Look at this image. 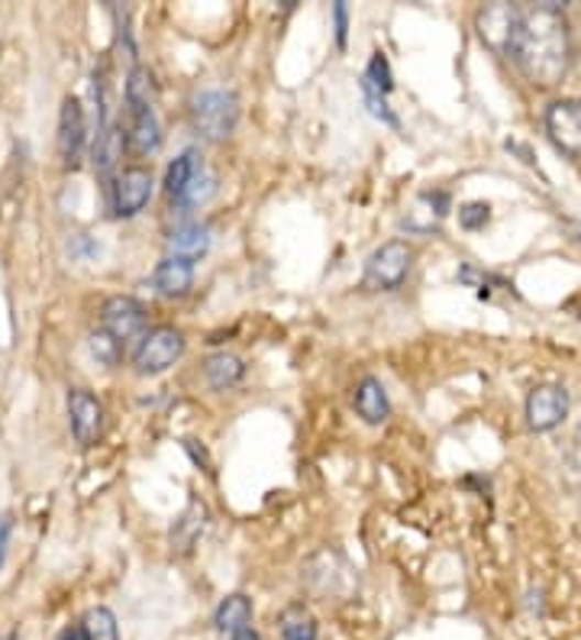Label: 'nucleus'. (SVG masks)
<instances>
[{
  "label": "nucleus",
  "mask_w": 581,
  "mask_h": 640,
  "mask_svg": "<svg viewBox=\"0 0 581 640\" xmlns=\"http://www.w3.org/2000/svg\"><path fill=\"white\" fill-rule=\"evenodd\" d=\"M10 534H13V518L3 514L0 518V570H3V560H7V543H10Z\"/></svg>",
  "instance_id": "nucleus-30"
},
{
  "label": "nucleus",
  "mask_w": 581,
  "mask_h": 640,
  "mask_svg": "<svg viewBox=\"0 0 581 640\" xmlns=\"http://www.w3.org/2000/svg\"><path fill=\"white\" fill-rule=\"evenodd\" d=\"M546 133L556 149L581 159V98L552 100L546 107Z\"/></svg>",
  "instance_id": "nucleus-6"
},
{
  "label": "nucleus",
  "mask_w": 581,
  "mask_h": 640,
  "mask_svg": "<svg viewBox=\"0 0 581 640\" xmlns=\"http://www.w3.org/2000/svg\"><path fill=\"white\" fill-rule=\"evenodd\" d=\"M362 88H365V98L387 100L391 88H394V78H391V65H387L385 52H375L369 68H365V78H362Z\"/></svg>",
  "instance_id": "nucleus-23"
},
{
  "label": "nucleus",
  "mask_w": 581,
  "mask_h": 640,
  "mask_svg": "<svg viewBox=\"0 0 581 640\" xmlns=\"http://www.w3.org/2000/svg\"><path fill=\"white\" fill-rule=\"evenodd\" d=\"M91 352H95L100 362H117V356H120V340L110 337L107 330H97L95 337H91Z\"/></svg>",
  "instance_id": "nucleus-28"
},
{
  "label": "nucleus",
  "mask_w": 581,
  "mask_h": 640,
  "mask_svg": "<svg viewBox=\"0 0 581 640\" xmlns=\"http://www.w3.org/2000/svg\"><path fill=\"white\" fill-rule=\"evenodd\" d=\"M230 640H262V638H259V634H255L252 628H245V631H240V634H233Z\"/></svg>",
  "instance_id": "nucleus-32"
},
{
  "label": "nucleus",
  "mask_w": 581,
  "mask_h": 640,
  "mask_svg": "<svg viewBox=\"0 0 581 640\" xmlns=\"http://www.w3.org/2000/svg\"><path fill=\"white\" fill-rule=\"evenodd\" d=\"M487 220H491V207L484 200H472V204H462L459 207V224L465 230H482Z\"/></svg>",
  "instance_id": "nucleus-27"
},
{
  "label": "nucleus",
  "mask_w": 581,
  "mask_h": 640,
  "mask_svg": "<svg viewBox=\"0 0 581 640\" xmlns=\"http://www.w3.org/2000/svg\"><path fill=\"white\" fill-rule=\"evenodd\" d=\"M572 30L559 3L520 7L511 58L533 88H556L572 68Z\"/></svg>",
  "instance_id": "nucleus-1"
},
{
  "label": "nucleus",
  "mask_w": 581,
  "mask_h": 640,
  "mask_svg": "<svg viewBox=\"0 0 581 640\" xmlns=\"http://www.w3.org/2000/svg\"><path fill=\"white\" fill-rule=\"evenodd\" d=\"M168 249L175 259H185V262H194L200 259L207 249H210V227L204 224H194V220H185L172 230L168 237Z\"/></svg>",
  "instance_id": "nucleus-14"
},
{
  "label": "nucleus",
  "mask_w": 581,
  "mask_h": 640,
  "mask_svg": "<svg viewBox=\"0 0 581 640\" xmlns=\"http://www.w3.org/2000/svg\"><path fill=\"white\" fill-rule=\"evenodd\" d=\"M127 143L136 155H149L155 152L162 143V127H158V117L155 110H133L130 113V133H127Z\"/></svg>",
  "instance_id": "nucleus-18"
},
{
  "label": "nucleus",
  "mask_w": 581,
  "mask_h": 640,
  "mask_svg": "<svg viewBox=\"0 0 581 640\" xmlns=\"http://www.w3.org/2000/svg\"><path fill=\"white\" fill-rule=\"evenodd\" d=\"M517 23H520V7H514V3H487L475 17V30L482 36V43L497 55H511Z\"/></svg>",
  "instance_id": "nucleus-5"
},
{
  "label": "nucleus",
  "mask_w": 581,
  "mask_h": 640,
  "mask_svg": "<svg viewBox=\"0 0 581 640\" xmlns=\"http://www.w3.org/2000/svg\"><path fill=\"white\" fill-rule=\"evenodd\" d=\"M152 197V172L143 165H130L117 175L110 207L117 217H136Z\"/></svg>",
  "instance_id": "nucleus-8"
},
{
  "label": "nucleus",
  "mask_w": 581,
  "mask_h": 640,
  "mask_svg": "<svg viewBox=\"0 0 581 640\" xmlns=\"http://www.w3.org/2000/svg\"><path fill=\"white\" fill-rule=\"evenodd\" d=\"M333 20H337V43L339 46H346V33H349V10H346V3H342V0L333 3Z\"/></svg>",
  "instance_id": "nucleus-29"
},
{
  "label": "nucleus",
  "mask_w": 581,
  "mask_h": 640,
  "mask_svg": "<svg viewBox=\"0 0 581 640\" xmlns=\"http://www.w3.org/2000/svg\"><path fill=\"white\" fill-rule=\"evenodd\" d=\"M282 640H317V618L304 605H288L278 618Z\"/></svg>",
  "instance_id": "nucleus-20"
},
{
  "label": "nucleus",
  "mask_w": 581,
  "mask_h": 640,
  "mask_svg": "<svg viewBox=\"0 0 581 640\" xmlns=\"http://www.w3.org/2000/svg\"><path fill=\"white\" fill-rule=\"evenodd\" d=\"M68 417H72V434L81 446H91L103 434V404L88 389H72L68 392Z\"/></svg>",
  "instance_id": "nucleus-10"
},
{
  "label": "nucleus",
  "mask_w": 581,
  "mask_h": 640,
  "mask_svg": "<svg viewBox=\"0 0 581 640\" xmlns=\"http://www.w3.org/2000/svg\"><path fill=\"white\" fill-rule=\"evenodd\" d=\"M410 265H414V249L404 240H387L365 259V289H372V292L401 289Z\"/></svg>",
  "instance_id": "nucleus-4"
},
{
  "label": "nucleus",
  "mask_w": 581,
  "mask_h": 640,
  "mask_svg": "<svg viewBox=\"0 0 581 640\" xmlns=\"http://www.w3.org/2000/svg\"><path fill=\"white\" fill-rule=\"evenodd\" d=\"M200 172V162H197V152L188 149V152H182L172 165H168V172H165V192L172 200H178V197L185 195V188L194 182V175Z\"/></svg>",
  "instance_id": "nucleus-21"
},
{
  "label": "nucleus",
  "mask_w": 581,
  "mask_h": 640,
  "mask_svg": "<svg viewBox=\"0 0 581 640\" xmlns=\"http://www.w3.org/2000/svg\"><path fill=\"white\" fill-rule=\"evenodd\" d=\"M566 414H569V392L562 386H536L527 398V424L536 434L559 427Z\"/></svg>",
  "instance_id": "nucleus-9"
},
{
  "label": "nucleus",
  "mask_w": 581,
  "mask_h": 640,
  "mask_svg": "<svg viewBox=\"0 0 581 640\" xmlns=\"http://www.w3.org/2000/svg\"><path fill=\"white\" fill-rule=\"evenodd\" d=\"M249 621H252V601L245 598V595H227L220 605H217V611H213V628L220 631V634H240L249 628Z\"/></svg>",
  "instance_id": "nucleus-16"
},
{
  "label": "nucleus",
  "mask_w": 581,
  "mask_h": 640,
  "mask_svg": "<svg viewBox=\"0 0 581 640\" xmlns=\"http://www.w3.org/2000/svg\"><path fill=\"white\" fill-rule=\"evenodd\" d=\"M446 214H449V195L446 192H424L407 217V227L410 230H434Z\"/></svg>",
  "instance_id": "nucleus-19"
},
{
  "label": "nucleus",
  "mask_w": 581,
  "mask_h": 640,
  "mask_svg": "<svg viewBox=\"0 0 581 640\" xmlns=\"http://www.w3.org/2000/svg\"><path fill=\"white\" fill-rule=\"evenodd\" d=\"M120 149H123V133L117 130V127H103L100 133H97V143H95V165L100 172H110L113 165H117V159H120Z\"/></svg>",
  "instance_id": "nucleus-24"
},
{
  "label": "nucleus",
  "mask_w": 581,
  "mask_h": 640,
  "mask_svg": "<svg viewBox=\"0 0 581 640\" xmlns=\"http://www.w3.org/2000/svg\"><path fill=\"white\" fill-rule=\"evenodd\" d=\"M204 376H207L210 389L227 392V389H233L237 382H242L245 362H242L240 356H233V352H213V356H207V362H204Z\"/></svg>",
  "instance_id": "nucleus-17"
},
{
  "label": "nucleus",
  "mask_w": 581,
  "mask_h": 640,
  "mask_svg": "<svg viewBox=\"0 0 581 640\" xmlns=\"http://www.w3.org/2000/svg\"><path fill=\"white\" fill-rule=\"evenodd\" d=\"M185 352V334L172 324H158L145 330L140 346L133 349V366L143 376H158L168 366H175Z\"/></svg>",
  "instance_id": "nucleus-3"
},
{
  "label": "nucleus",
  "mask_w": 581,
  "mask_h": 640,
  "mask_svg": "<svg viewBox=\"0 0 581 640\" xmlns=\"http://www.w3.org/2000/svg\"><path fill=\"white\" fill-rule=\"evenodd\" d=\"M55 640H91V638H88V631L78 625V628H65V631H62Z\"/></svg>",
  "instance_id": "nucleus-31"
},
{
  "label": "nucleus",
  "mask_w": 581,
  "mask_h": 640,
  "mask_svg": "<svg viewBox=\"0 0 581 640\" xmlns=\"http://www.w3.org/2000/svg\"><path fill=\"white\" fill-rule=\"evenodd\" d=\"M191 123L207 143L227 140L240 123V98L227 88L197 91L191 100Z\"/></svg>",
  "instance_id": "nucleus-2"
},
{
  "label": "nucleus",
  "mask_w": 581,
  "mask_h": 640,
  "mask_svg": "<svg viewBox=\"0 0 581 640\" xmlns=\"http://www.w3.org/2000/svg\"><path fill=\"white\" fill-rule=\"evenodd\" d=\"M152 285L162 297H182L191 292L194 285V262H185V259H162L152 272Z\"/></svg>",
  "instance_id": "nucleus-12"
},
{
  "label": "nucleus",
  "mask_w": 581,
  "mask_h": 640,
  "mask_svg": "<svg viewBox=\"0 0 581 640\" xmlns=\"http://www.w3.org/2000/svg\"><path fill=\"white\" fill-rule=\"evenodd\" d=\"M152 98H155V82L152 72L145 65H133L127 75V107L133 110H152Z\"/></svg>",
  "instance_id": "nucleus-22"
},
{
  "label": "nucleus",
  "mask_w": 581,
  "mask_h": 640,
  "mask_svg": "<svg viewBox=\"0 0 581 640\" xmlns=\"http://www.w3.org/2000/svg\"><path fill=\"white\" fill-rule=\"evenodd\" d=\"M100 330L117 337L120 344L145 334V307L130 295H113L100 307Z\"/></svg>",
  "instance_id": "nucleus-7"
},
{
  "label": "nucleus",
  "mask_w": 581,
  "mask_h": 640,
  "mask_svg": "<svg viewBox=\"0 0 581 640\" xmlns=\"http://www.w3.org/2000/svg\"><path fill=\"white\" fill-rule=\"evenodd\" d=\"M81 628L88 631L91 640H120V628L110 608H91L81 621Z\"/></svg>",
  "instance_id": "nucleus-25"
},
{
  "label": "nucleus",
  "mask_w": 581,
  "mask_h": 640,
  "mask_svg": "<svg viewBox=\"0 0 581 640\" xmlns=\"http://www.w3.org/2000/svg\"><path fill=\"white\" fill-rule=\"evenodd\" d=\"M204 528H207V505L200 498H191L188 508H185V514L172 528V546L178 553H191V546L204 534Z\"/></svg>",
  "instance_id": "nucleus-15"
},
{
  "label": "nucleus",
  "mask_w": 581,
  "mask_h": 640,
  "mask_svg": "<svg viewBox=\"0 0 581 640\" xmlns=\"http://www.w3.org/2000/svg\"><path fill=\"white\" fill-rule=\"evenodd\" d=\"M213 192H217V178H213L210 172H204V169H200V172L194 175L191 185L185 188V195L178 197L175 204H182V207H197V204H204V200L213 195Z\"/></svg>",
  "instance_id": "nucleus-26"
},
{
  "label": "nucleus",
  "mask_w": 581,
  "mask_h": 640,
  "mask_svg": "<svg viewBox=\"0 0 581 640\" xmlns=\"http://www.w3.org/2000/svg\"><path fill=\"white\" fill-rule=\"evenodd\" d=\"M352 404H355V411H359V417H362L365 424H385L387 414H391L385 386H382L375 376H365V379L355 386Z\"/></svg>",
  "instance_id": "nucleus-13"
},
{
  "label": "nucleus",
  "mask_w": 581,
  "mask_h": 640,
  "mask_svg": "<svg viewBox=\"0 0 581 640\" xmlns=\"http://www.w3.org/2000/svg\"><path fill=\"white\" fill-rule=\"evenodd\" d=\"M88 143V127H85V110L81 100L65 98L62 113H58V152L68 165H78L81 152Z\"/></svg>",
  "instance_id": "nucleus-11"
}]
</instances>
